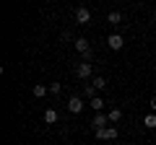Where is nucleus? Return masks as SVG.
<instances>
[{
	"mask_svg": "<svg viewBox=\"0 0 156 145\" xmlns=\"http://www.w3.org/2000/svg\"><path fill=\"white\" fill-rule=\"evenodd\" d=\"M76 49H78V55L83 57V60H91V47H89V39L78 36V39H76Z\"/></svg>",
	"mask_w": 156,
	"mask_h": 145,
	"instance_id": "1",
	"label": "nucleus"
},
{
	"mask_svg": "<svg viewBox=\"0 0 156 145\" xmlns=\"http://www.w3.org/2000/svg\"><path fill=\"white\" fill-rule=\"evenodd\" d=\"M91 127H94V132H99V130H104V127H109V117L107 114H96L94 119H91Z\"/></svg>",
	"mask_w": 156,
	"mask_h": 145,
	"instance_id": "2",
	"label": "nucleus"
},
{
	"mask_svg": "<svg viewBox=\"0 0 156 145\" xmlns=\"http://www.w3.org/2000/svg\"><path fill=\"white\" fill-rule=\"evenodd\" d=\"M76 21L81 23V26L91 23V11H89V8H83V5H81V8H76Z\"/></svg>",
	"mask_w": 156,
	"mask_h": 145,
	"instance_id": "3",
	"label": "nucleus"
},
{
	"mask_svg": "<svg viewBox=\"0 0 156 145\" xmlns=\"http://www.w3.org/2000/svg\"><path fill=\"white\" fill-rule=\"evenodd\" d=\"M117 135H120V132H117V127H112V124H109V127L99 130V132H96V137H99V140H115Z\"/></svg>",
	"mask_w": 156,
	"mask_h": 145,
	"instance_id": "4",
	"label": "nucleus"
},
{
	"mask_svg": "<svg viewBox=\"0 0 156 145\" xmlns=\"http://www.w3.org/2000/svg\"><path fill=\"white\" fill-rule=\"evenodd\" d=\"M107 44H109V49H122L125 39L120 36V34H109V36H107Z\"/></svg>",
	"mask_w": 156,
	"mask_h": 145,
	"instance_id": "5",
	"label": "nucleus"
},
{
	"mask_svg": "<svg viewBox=\"0 0 156 145\" xmlns=\"http://www.w3.org/2000/svg\"><path fill=\"white\" fill-rule=\"evenodd\" d=\"M76 75L78 78H91V62H78L76 65Z\"/></svg>",
	"mask_w": 156,
	"mask_h": 145,
	"instance_id": "6",
	"label": "nucleus"
},
{
	"mask_svg": "<svg viewBox=\"0 0 156 145\" xmlns=\"http://www.w3.org/2000/svg\"><path fill=\"white\" fill-rule=\"evenodd\" d=\"M83 101H81V99H78V96H73V99L70 101H68V112H73V114H81V109H83Z\"/></svg>",
	"mask_w": 156,
	"mask_h": 145,
	"instance_id": "7",
	"label": "nucleus"
},
{
	"mask_svg": "<svg viewBox=\"0 0 156 145\" xmlns=\"http://www.w3.org/2000/svg\"><path fill=\"white\" fill-rule=\"evenodd\" d=\"M89 106H91V109H94L96 114H99L101 109H104V99H101V96H96V99H91V101H89Z\"/></svg>",
	"mask_w": 156,
	"mask_h": 145,
	"instance_id": "8",
	"label": "nucleus"
},
{
	"mask_svg": "<svg viewBox=\"0 0 156 145\" xmlns=\"http://www.w3.org/2000/svg\"><path fill=\"white\" fill-rule=\"evenodd\" d=\"M47 93H50V86H42V83L34 86V96H37V99H42V96H47Z\"/></svg>",
	"mask_w": 156,
	"mask_h": 145,
	"instance_id": "9",
	"label": "nucleus"
},
{
	"mask_svg": "<svg viewBox=\"0 0 156 145\" xmlns=\"http://www.w3.org/2000/svg\"><path fill=\"white\" fill-rule=\"evenodd\" d=\"M44 122L47 124H55L57 122V112H55V109H47V112H44Z\"/></svg>",
	"mask_w": 156,
	"mask_h": 145,
	"instance_id": "10",
	"label": "nucleus"
},
{
	"mask_svg": "<svg viewBox=\"0 0 156 145\" xmlns=\"http://www.w3.org/2000/svg\"><path fill=\"white\" fill-rule=\"evenodd\" d=\"M120 21H122V16H120V13H117V11H112L109 16H107V23H112V26H117V23H120Z\"/></svg>",
	"mask_w": 156,
	"mask_h": 145,
	"instance_id": "11",
	"label": "nucleus"
},
{
	"mask_svg": "<svg viewBox=\"0 0 156 145\" xmlns=\"http://www.w3.org/2000/svg\"><path fill=\"white\" fill-rule=\"evenodd\" d=\"M91 86H94V88H96V91H101V88H104V86H107V80H104V78H101V75H96V78H94V80H91Z\"/></svg>",
	"mask_w": 156,
	"mask_h": 145,
	"instance_id": "12",
	"label": "nucleus"
},
{
	"mask_svg": "<svg viewBox=\"0 0 156 145\" xmlns=\"http://www.w3.org/2000/svg\"><path fill=\"white\" fill-rule=\"evenodd\" d=\"M107 117H109V122H120V117H122V109H112Z\"/></svg>",
	"mask_w": 156,
	"mask_h": 145,
	"instance_id": "13",
	"label": "nucleus"
},
{
	"mask_svg": "<svg viewBox=\"0 0 156 145\" xmlns=\"http://www.w3.org/2000/svg\"><path fill=\"white\" fill-rule=\"evenodd\" d=\"M143 122H146V127H148V130H156V114H148Z\"/></svg>",
	"mask_w": 156,
	"mask_h": 145,
	"instance_id": "14",
	"label": "nucleus"
},
{
	"mask_svg": "<svg viewBox=\"0 0 156 145\" xmlns=\"http://www.w3.org/2000/svg\"><path fill=\"white\" fill-rule=\"evenodd\" d=\"M83 93L89 96V99H96V88H94V86H91V83H89V86H86V88H83Z\"/></svg>",
	"mask_w": 156,
	"mask_h": 145,
	"instance_id": "15",
	"label": "nucleus"
},
{
	"mask_svg": "<svg viewBox=\"0 0 156 145\" xmlns=\"http://www.w3.org/2000/svg\"><path fill=\"white\" fill-rule=\"evenodd\" d=\"M60 88H62L60 83H50V93H55V96H57V93H60Z\"/></svg>",
	"mask_w": 156,
	"mask_h": 145,
	"instance_id": "16",
	"label": "nucleus"
},
{
	"mask_svg": "<svg viewBox=\"0 0 156 145\" xmlns=\"http://www.w3.org/2000/svg\"><path fill=\"white\" fill-rule=\"evenodd\" d=\"M151 112H156V96L151 99Z\"/></svg>",
	"mask_w": 156,
	"mask_h": 145,
	"instance_id": "17",
	"label": "nucleus"
}]
</instances>
